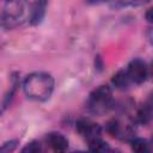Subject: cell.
Wrapping results in <instances>:
<instances>
[{
	"mask_svg": "<svg viewBox=\"0 0 153 153\" xmlns=\"http://www.w3.org/2000/svg\"><path fill=\"white\" fill-rule=\"evenodd\" d=\"M55 81L51 74L45 72H35L29 74L24 82L23 88L25 94L37 102H44L50 98L53 91H54Z\"/></svg>",
	"mask_w": 153,
	"mask_h": 153,
	"instance_id": "cell-1",
	"label": "cell"
},
{
	"mask_svg": "<svg viewBox=\"0 0 153 153\" xmlns=\"http://www.w3.org/2000/svg\"><path fill=\"white\" fill-rule=\"evenodd\" d=\"M112 105V91L108 85L96 87L88 96L87 108L92 114L103 115L109 111Z\"/></svg>",
	"mask_w": 153,
	"mask_h": 153,
	"instance_id": "cell-2",
	"label": "cell"
},
{
	"mask_svg": "<svg viewBox=\"0 0 153 153\" xmlns=\"http://www.w3.org/2000/svg\"><path fill=\"white\" fill-rule=\"evenodd\" d=\"M24 4L22 0H10L2 11V26L13 27L18 25L23 18Z\"/></svg>",
	"mask_w": 153,
	"mask_h": 153,
	"instance_id": "cell-3",
	"label": "cell"
},
{
	"mask_svg": "<svg viewBox=\"0 0 153 153\" xmlns=\"http://www.w3.org/2000/svg\"><path fill=\"white\" fill-rule=\"evenodd\" d=\"M127 73L130 78L131 82H134V84H142L143 81H146V79L149 74L146 62L140 59H134L129 62V65L127 67Z\"/></svg>",
	"mask_w": 153,
	"mask_h": 153,
	"instance_id": "cell-4",
	"label": "cell"
},
{
	"mask_svg": "<svg viewBox=\"0 0 153 153\" xmlns=\"http://www.w3.org/2000/svg\"><path fill=\"white\" fill-rule=\"evenodd\" d=\"M76 130L78 133L88 141L96 139V137H100V133H102V128L98 123L92 122L91 120L87 118H80L76 122Z\"/></svg>",
	"mask_w": 153,
	"mask_h": 153,
	"instance_id": "cell-5",
	"label": "cell"
},
{
	"mask_svg": "<svg viewBox=\"0 0 153 153\" xmlns=\"http://www.w3.org/2000/svg\"><path fill=\"white\" fill-rule=\"evenodd\" d=\"M45 140L49 147L55 152H65L68 148V140L61 133L51 131L45 136Z\"/></svg>",
	"mask_w": 153,
	"mask_h": 153,
	"instance_id": "cell-6",
	"label": "cell"
},
{
	"mask_svg": "<svg viewBox=\"0 0 153 153\" xmlns=\"http://www.w3.org/2000/svg\"><path fill=\"white\" fill-rule=\"evenodd\" d=\"M47 5H48V0H35L30 16V22L32 25H38L43 20L45 16Z\"/></svg>",
	"mask_w": 153,
	"mask_h": 153,
	"instance_id": "cell-7",
	"label": "cell"
},
{
	"mask_svg": "<svg viewBox=\"0 0 153 153\" xmlns=\"http://www.w3.org/2000/svg\"><path fill=\"white\" fill-rule=\"evenodd\" d=\"M111 82L112 85L118 88V90H126L128 88V86L130 85L131 80L127 73V69H120L118 72H116L114 75H112V79H111Z\"/></svg>",
	"mask_w": 153,
	"mask_h": 153,
	"instance_id": "cell-8",
	"label": "cell"
},
{
	"mask_svg": "<svg viewBox=\"0 0 153 153\" xmlns=\"http://www.w3.org/2000/svg\"><path fill=\"white\" fill-rule=\"evenodd\" d=\"M136 120L141 124H147L153 120V103L143 104L136 114Z\"/></svg>",
	"mask_w": 153,
	"mask_h": 153,
	"instance_id": "cell-9",
	"label": "cell"
},
{
	"mask_svg": "<svg viewBox=\"0 0 153 153\" xmlns=\"http://www.w3.org/2000/svg\"><path fill=\"white\" fill-rule=\"evenodd\" d=\"M88 149L92 152H108L110 151V147L102 137H96L88 141Z\"/></svg>",
	"mask_w": 153,
	"mask_h": 153,
	"instance_id": "cell-10",
	"label": "cell"
},
{
	"mask_svg": "<svg viewBox=\"0 0 153 153\" xmlns=\"http://www.w3.org/2000/svg\"><path fill=\"white\" fill-rule=\"evenodd\" d=\"M130 145H131V149L134 152H137V153H143V152H147L149 149L148 142L141 137H133L130 141Z\"/></svg>",
	"mask_w": 153,
	"mask_h": 153,
	"instance_id": "cell-11",
	"label": "cell"
},
{
	"mask_svg": "<svg viewBox=\"0 0 153 153\" xmlns=\"http://www.w3.org/2000/svg\"><path fill=\"white\" fill-rule=\"evenodd\" d=\"M151 0H116L117 5L121 7H139L148 4Z\"/></svg>",
	"mask_w": 153,
	"mask_h": 153,
	"instance_id": "cell-12",
	"label": "cell"
},
{
	"mask_svg": "<svg viewBox=\"0 0 153 153\" xmlns=\"http://www.w3.org/2000/svg\"><path fill=\"white\" fill-rule=\"evenodd\" d=\"M41 151H42V146L38 141H31L22 148L23 153H37V152H41Z\"/></svg>",
	"mask_w": 153,
	"mask_h": 153,
	"instance_id": "cell-13",
	"label": "cell"
},
{
	"mask_svg": "<svg viewBox=\"0 0 153 153\" xmlns=\"http://www.w3.org/2000/svg\"><path fill=\"white\" fill-rule=\"evenodd\" d=\"M17 145H18V141H17V140L7 141V142H5V143L1 146L0 151H1V152H12V151H14V149H16Z\"/></svg>",
	"mask_w": 153,
	"mask_h": 153,
	"instance_id": "cell-14",
	"label": "cell"
},
{
	"mask_svg": "<svg viewBox=\"0 0 153 153\" xmlns=\"http://www.w3.org/2000/svg\"><path fill=\"white\" fill-rule=\"evenodd\" d=\"M145 19L148 22V23H152L153 24V7L148 8L145 13Z\"/></svg>",
	"mask_w": 153,
	"mask_h": 153,
	"instance_id": "cell-15",
	"label": "cell"
},
{
	"mask_svg": "<svg viewBox=\"0 0 153 153\" xmlns=\"http://www.w3.org/2000/svg\"><path fill=\"white\" fill-rule=\"evenodd\" d=\"M87 4H90V5H99V4H104V2H106L108 0H85Z\"/></svg>",
	"mask_w": 153,
	"mask_h": 153,
	"instance_id": "cell-16",
	"label": "cell"
},
{
	"mask_svg": "<svg viewBox=\"0 0 153 153\" xmlns=\"http://www.w3.org/2000/svg\"><path fill=\"white\" fill-rule=\"evenodd\" d=\"M146 35H147V39H148V41H149V43L153 45V27H152V29H149V30L147 31V33H146Z\"/></svg>",
	"mask_w": 153,
	"mask_h": 153,
	"instance_id": "cell-17",
	"label": "cell"
},
{
	"mask_svg": "<svg viewBox=\"0 0 153 153\" xmlns=\"http://www.w3.org/2000/svg\"><path fill=\"white\" fill-rule=\"evenodd\" d=\"M148 72H149V75H151V78H152V80H153V61H152V63H151V67L148 68Z\"/></svg>",
	"mask_w": 153,
	"mask_h": 153,
	"instance_id": "cell-18",
	"label": "cell"
},
{
	"mask_svg": "<svg viewBox=\"0 0 153 153\" xmlns=\"http://www.w3.org/2000/svg\"><path fill=\"white\" fill-rule=\"evenodd\" d=\"M6 1H10V0H6Z\"/></svg>",
	"mask_w": 153,
	"mask_h": 153,
	"instance_id": "cell-19",
	"label": "cell"
},
{
	"mask_svg": "<svg viewBox=\"0 0 153 153\" xmlns=\"http://www.w3.org/2000/svg\"><path fill=\"white\" fill-rule=\"evenodd\" d=\"M152 141H153V137H152Z\"/></svg>",
	"mask_w": 153,
	"mask_h": 153,
	"instance_id": "cell-20",
	"label": "cell"
}]
</instances>
